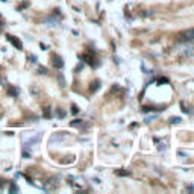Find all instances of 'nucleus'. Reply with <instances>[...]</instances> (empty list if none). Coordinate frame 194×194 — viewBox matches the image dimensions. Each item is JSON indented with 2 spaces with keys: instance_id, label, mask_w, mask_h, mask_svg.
I'll return each instance as SVG.
<instances>
[{
  "instance_id": "f8f14e48",
  "label": "nucleus",
  "mask_w": 194,
  "mask_h": 194,
  "mask_svg": "<svg viewBox=\"0 0 194 194\" xmlns=\"http://www.w3.org/2000/svg\"><path fill=\"white\" fill-rule=\"evenodd\" d=\"M81 124H82V120H73L70 123V126H73V127H77V126H81Z\"/></svg>"
},
{
  "instance_id": "6e6552de",
  "label": "nucleus",
  "mask_w": 194,
  "mask_h": 194,
  "mask_svg": "<svg viewBox=\"0 0 194 194\" xmlns=\"http://www.w3.org/2000/svg\"><path fill=\"white\" fill-rule=\"evenodd\" d=\"M8 191H9V193H17V191H20V188H18L14 182H9V188H8Z\"/></svg>"
},
{
  "instance_id": "a211bd4d",
  "label": "nucleus",
  "mask_w": 194,
  "mask_h": 194,
  "mask_svg": "<svg viewBox=\"0 0 194 194\" xmlns=\"http://www.w3.org/2000/svg\"><path fill=\"white\" fill-rule=\"evenodd\" d=\"M38 73H40V74H47V68L46 67H40V68H38Z\"/></svg>"
},
{
  "instance_id": "39448f33",
  "label": "nucleus",
  "mask_w": 194,
  "mask_h": 194,
  "mask_svg": "<svg viewBox=\"0 0 194 194\" xmlns=\"http://www.w3.org/2000/svg\"><path fill=\"white\" fill-rule=\"evenodd\" d=\"M6 91L11 97H18V94H20V89L17 86H11V85H6Z\"/></svg>"
},
{
  "instance_id": "aec40b11",
  "label": "nucleus",
  "mask_w": 194,
  "mask_h": 194,
  "mask_svg": "<svg viewBox=\"0 0 194 194\" xmlns=\"http://www.w3.org/2000/svg\"><path fill=\"white\" fill-rule=\"evenodd\" d=\"M180 108H182V111H184V112H185V114H191V111H190V109H187V108H185V105H184V103H180Z\"/></svg>"
},
{
  "instance_id": "2eb2a0df",
  "label": "nucleus",
  "mask_w": 194,
  "mask_h": 194,
  "mask_svg": "<svg viewBox=\"0 0 194 194\" xmlns=\"http://www.w3.org/2000/svg\"><path fill=\"white\" fill-rule=\"evenodd\" d=\"M71 114H73V115L79 114V108H77L76 105H71Z\"/></svg>"
},
{
  "instance_id": "7ed1b4c3",
  "label": "nucleus",
  "mask_w": 194,
  "mask_h": 194,
  "mask_svg": "<svg viewBox=\"0 0 194 194\" xmlns=\"http://www.w3.org/2000/svg\"><path fill=\"white\" fill-rule=\"evenodd\" d=\"M67 138V132H58V134H53L50 137L49 140V143L50 144H53V143H61V141H64Z\"/></svg>"
},
{
  "instance_id": "b1692460",
  "label": "nucleus",
  "mask_w": 194,
  "mask_h": 194,
  "mask_svg": "<svg viewBox=\"0 0 194 194\" xmlns=\"http://www.w3.org/2000/svg\"><path fill=\"white\" fill-rule=\"evenodd\" d=\"M117 174H121V176H127L129 171H117Z\"/></svg>"
},
{
  "instance_id": "ddd939ff",
  "label": "nucleus",
  "mask_w": 194,
  "mask_h": 194,
  "mask_svg": "<svg viewBox=\"0 0 194 194\" xmlns=\"http://www.w3.org/2000/svg\"><path fill=\"white\" fill-rule=\"evenodd\" d=\"M58 81H59L61 86H65V81H64V76L62 74H58Z\"/></svg>"
},
{
  "instance_id": "f257e3e1",
  "label": "nucleus",
  "mask_w": 194,
  "mask_h": 194,
  "mask_svg": "<svg viewBox=\"0 0 194 194\" xmlns=\"http://www.w3.org/2000/svg\"><path fill=\"white\" fill-rule=\"evenodd\" d=\"M179 36H180V41H184V43H194V29H188L182 32Z\"/></svg>"
},
{
  "instance_id": "c85d7f7f",
  "label": "nucleus",
  "mask_w": 194,
  "mask_h": 194,
  "mask_svg": "<svg viewBox=\"0 0 194 194\" xmlns=\"http://www.w3.org/2000/svg\"><path fill=\"white\" fill-rule=\"evenodd\" d=\"M0 18H2V15H0Z\"/></svg>"
},
{
  "instance_id": "cd10ccee",
  "label": "nucleus",
  "mask_w": 194,
  "mask_h": 194,
  "mask_svg": "<svg viewBox=\"0 0 194 194\" xmlns=\"http://www.w3.org/2000/svg\"><path fill=\"white\" fill-rule=\"evenodd\" d=\"M0 71H2V67H0Z\"/></svg>"
},
{
  "instance_id": "20e7f679",
  "label": "nucleus",
  "mask_w": 194,
  "mask_h": 194,
  "mask_svg": "<svg viewBox=\"0 0 194 194\" xmlns=\"http://www.w3.org/2000/svg\"><path fill=\"white\" fill-rule=\"evenodd\" d=\"M52 64H53V67L58 68V70L64 67V61H62V58L58 56V55H53V56H52Z\"/></svg>"
},
{
  "instance_id": "bb28decb",
  "label": "nucleus",
  "mask_w": 194,
  "mask_h": 194,
  "mask_svg": "<svg viewBox=\"0 0 194 194\" xmlns=\"http://www.w3.org/2000/svg\"><path fill=\"white\" fill-rule=\"evenodd\" d=\"M2 2H6V0H2Z\"/></svg>"
},
{
  "instance_id": "9b49d317",
  "label": "nucleus",
  "mask_w": 194,
  "mask_h": 194,
  "mask_svg": "<svg viewBox=\"0 0 194 194\" xmlns=\"http://www.w3.org/2000/svg\"><path fill=\"white\" fill-rule=\"evenodd\" d=\"M43 117H44V118H50V117H52L50 108H46V109H44V114H43Z\"/></svg>"
},
{
  "instance_id": "0eeeda50",
  "label": "nucleus",
  "mask_w": 194,
  "mask_h": 194,
  "mask_svg": "<svg viewBox=\"0 0 194 194\" xmlns=\"http://www.w3.org/2000/svg\"><path fill=\"white\" fill-rule=\"evenodd\" d=\"M155 143H156V144H159V146H158V149H159V150H165V149H167L165 141H161L159 138H155Z\"/></svg>"
},
{
  "instance_id": "dca6fc26",
  "label": "nucleus",
  "mask_w": 194,
  "mask_h": 194,
  "mask_svg": "<svg viewBox=\"0 0 194 194\" xmlns=\"http://www.w3.org/2000/svg\"><path fill=\"white\" fill-rule=\"evenodd\" d=\"M99 86H100V82H99V81H97V82H94V84H93V86H91V93H94Z\"/></svg>"
},
{
  "instance_id": "a878e982",
  "label": "nucleus",
  "mask_w": 194,
  "mask_h": 194,
  "mask_svg": "<svg viewBox=\"0 0 194 194\" xmlns=\"http://www.w3.org/2000/svg\"><path fill=\"white\" fill-rule=\"evenodd\" d=\"M2 29H3V23L0 21V32H2Z\"/></svg>"
},
{
  "instance_id": "4be33fe9",
  "label": "nucleus",
  "mask_w": 194,
  "mask_h": 194,
  "mask_svg": "<svg viewBox=\"0 0 194 194\" xmlns=\"http://www.w3.org/2000/svg\"><path fill=\"white\" fill-rule=\"evenodd\" d=\"M31 91H32L33 94H38V88H36L35 85H32V86H31Z\"/></svg>"
},
{
  "instance_id": "423d86ee",
  "label": "nucleus",
  "mask_w": 194,
  "mask_h": 194,
  "mask_svg": "<svg viewBox=\"0 0 194 194\" xmlns=\"http://www.w3.org/2000/svg\"><path fill=\"white\" fill-rule=\"evenodd\" d=\"M193 55H194V46H187L185 49H182V56L190 58Z\"/></svg>"
},
{
  "instance_id": "f03ea898",
  "label": "nucleus",
  "mask_w": 194,
  "mask_h": 194,
  "mask_svg": "<svg viewBox=\"0 0 194 194\" xmlns=\"http://www.w3.org/2000/svg\"><path fill=\"white\" fill-rule=\"evenodd\" d=\"M5 36H6V40H8V41H9V43H11L12 46H14L15 49H18V50H23V43H21V41L18 40L17 36L11 35V33H6Z\"/></svg>"
},
{
  "instance_id": "4468645a",
  "label": "nucleus",
  "mask_w": 194,
  "mask_h": 194,
  "mask_svg": "<svg viewBox=\"0 0 194 194\" xmlns=\"http://www.w3.org/2000/svg\"><path fill=\"white\" fill-rule=\"evenodd\" d=\"M28 61L32 62V64H35V62H36V56H35V55H28Z\"/></svg>"
},
{
  "instance_id": "1a4fd4ad",
  "label": "nucleus",
  "mask_w": 194,
  "mask_h": 194,
  "mask_svg": "<svg viewBox=\"0 0 194 194\" xmlns=\"http://www.w3.org/2000/svg\"><path fill=\"white\" fill-rule=\"evenodd\" d=\"M180 121H182V118H179V117H170V120H169L170 124H179Z\"/></svg>"
},
{
  "instance_id": "6ab92c4d",
  "label": "nucleus",
  "mask_w": 194,
  "mask_h": 194,
  "mask_svg": "<svg viewBox=\"0 0 194 194\" xmlns=\"http://www.w3.org/2000/svg\"><path fill=\"white\" fill-rule=\"evenodd\" d=\"M167 82H169V79H165V77H161V79H158L156 81V84L159 85V84H167Z\"/></svg>"
},
{
  "instance_id": "f3484780",
  "label": "nucleus",
  "mask_w": 194,
  "mask_h": 194,
  "mask_svg": "<svg viewBox=\"0 0 194 194\" xmlns=\"http://www.w3.org/2000/svg\"><path fill=\"white\" fill-rule=\"evenodd\" d=\"M23 158H24V159H29V158H31V153L26 150V149L23 150Z\"/></svg>"
},
{
  "instance_id": "9d476101",
  "label": "nucleus",
  "mask_w": 194,
  "mask_h": 194,
  "mask_svg": "<svg viewBox=\"0 0 194 194\" xmlns=\"http://www.w3.org/2000/svg\"><path fill=\"white\" fill-rule=\"evenodd\" d=\"M65 111H62V109H56V117L58 118H64V117H65Z\"/></svg>"
},
{
  "instance_id": "5701e85b",
  "label": "nucleus",
  "mask_w": 194,
  "mask_h": 194,
  "mask_svg": "<svg viewBox=\"0 0 194 194\" xmlns=\"http://www.w3.org/2000/svg\"><path fill=\"white\" fill-rule=\"evenodd\" d=\"M8 184V180H3V179H0V188H3L5 185Z\"/></svg>"
},
{
  "instance_id": "412c9836",
  "label": "nucleus",
  "mask_w": 194,
  "mask_h": 194,
  "mask_svg": "<svg viewBox=\"0 0 194 194\" xmlns=\"http://www.w3.org/2000/svg\"><path fill=\"white\" fill-rule=\"evenodd\" d=\"M155 118H156V115H152V117H146V118H144V121H146V123H150V121H152V120H155Z\"/></svg>"
},
{
  "instance_id": "393cba45",
  "label": "nucleus",
  "mask_w": 194,
  "mask_h": 194,
  "mask_svg": "<svg viewBox=\"0 0 194 194\" xmlns=\"http://www.w3.org/2000/svg\"><path fill=\"white\" fill-rule=\"evenodd\" d=\"M28 5H29V3H28V2H26V3H23V5H21V6H20L18 9H23V8H26V6H28Z\"/></svg>"
}]
</instances>
